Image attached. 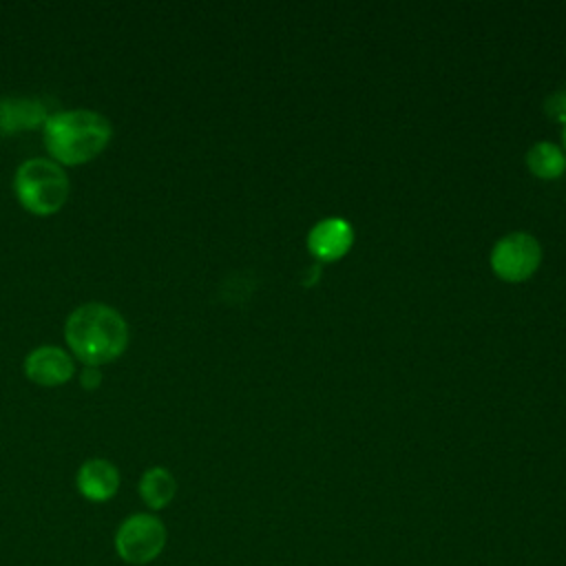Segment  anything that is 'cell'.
Listing matches in <instances>:
<instances>
[{"label":"cell","instance_id":"cell-1","mask_svg":"<svg viewBox=\"0 0 566 566\" xmlns=\"http://www.w3.org/2000/svg\"><path fill=\"white\" fill-rule=\"evenodd\" d=\"M64 340L84 365L99 367L126 352L128 323L106 303H84L66 316Z\"/></svg>","mask_w":566,"mask_h":566},{"label":"cell","instance_id":"cell-2","mask_svg":"<svg viewBox=\"0 0 566 566\" xmlns=\"http://www.w3.org/2000/svg\"><path fill=\"white\" fill-rule=\"evenodd\" d=\"M113 137L106 115L88 108L57 111L46 117L42 139L51 159L60 166H82L95 159Z\"/></svg>","mask_w":566,"mask_h":566},{"label":"cell","instance_id":"cell-3","mask_svg":"<svg viewBox=\"0 0 566 566\" xmlns=\"http://www.w3.org/2000/svg\"><path fill=\"white\" fill-rule=\"evenodd\" d=\"M13 192L24 210L38 217L55 214L69 199L71 181L60 164L46 157L22 161L13 175Z\"/></svg>","mask_w":566,"mask_h":566},{"label":"cell","instance_id":"cell-4","mask_svg":"<svg viewBox=\"0 0 566 566\" xmlns=\"http://www.w3.org/2000/svg\"><path fill=\"white\" fill-rule=\"evenodd\" d=\"M166 542V524L155 513H133L124 517L113 537L117 557L133 566H146L155 562L164 553Z\"/></svg>","mask_w":566,"mask_h":566},{"label":"cell","instance_id":"cell-5","mask_svg":"<svg viewBox=\"0 0 566 566\" xmlns=\"http://www.w3.org/2000/svg\"><path fill=\"white\" fill-rule=\"evenodd\" d=\"M491 270L509 283L526 281L542 263V245L528 232H509L491 250Z\"/></svg>","mask_w":566,"mask_h":566},{"label":"cell","instance_id":"cell-6","mask_svg":"<svg viewBox=\"0 0 566 566\" xmlns=\"http://www.w3.org/2000/svg\"><path fill=\"white\" fill-rule=\"evenodd\" d=\"M75 371L73 358L66 349L55 345H40L24 358V374L31 382L42 387H57L71 380Z\"/></svg>","mask_w":566,"mask_h":566},{"label":"cell","instance_id":"cell-7","mask_svg":"<svg viewBox=\"0 0 566 566\" xmlns=\"http://www.w3.org/2000/svg\"><path fill=\"white\" fill-rule=\"evenodd\" d=\"M119 469L106 458H88L80 464L75 473V486L80 495L95 504L113 500L119 491Z\"/></svg>","mask_w":566,"mask_h":566},{"label":"cell","instance_id":"cell-8","mask_svg":"<svg viewBox=\"0 0 566 566\" xmlns=\"http://www.w3.org/2000/svg\"><path fill=\"white\" fill-rule=\"evenodd\" d=\"M354 243V228L340 217L321 219L307 234V250L318 261H336L349 252Z\"/></svg>","mask_w":566,"mask_h":566},{"label":"cell","instance_id":"cell-9","mask_svg":"<svg viewBox=\"0 0 566 566\" xmlns=\"http://www.w3.org/2000/svg\"><path fill=\"white\" fill-rule=\"evenodd\" d=\"M49 113L35 99H0V133H20L44 126Z\"/></svg>","mask_w":566,"mask_h":566},{"label":"cell","instance_id":"cell-10","mask_svg":"<svg viewBox=\"0 0 566 566\" xmlns=\"http://www.w3.org/2000/svg\"><path fill=\"white\" fill-rule=\"evenodd\" d=\"M137 493L150 511H161L177 495V478L166 467H150L142 473Z\"/></svg>","mask_w":566,"mask_h":566},{"label":"cell","instance_id":"cell-11","mask_svg":"<svg viewBox=\"0 0 566 566\" xmlns=\"http://www.w3.org/2000/svg\"><path fill=\"white\" fill-rule=\"evenodd\" d=\"M526 166L539 179H557L566 170V153L555 142H535L526 153Z\"/></svg>","mask_w":566,"mask_h":566},{"label":"cell","instance_id":"cell-12","mask_svg":"<svg viewBox=\"0 0 566 566\" xmlns=\"http://www.w3.org/2000/svg\"><path fill=\"white\" fill-rule=\"evenodd\" d=\"M544 108H546V113H548L553 119L566 124V86H564L562 91H555V93L546 99Z\"/></svg>","mask_w":566,"mask_h":566},{"label":"cell","instance_id":"cell-13","mask_svg":"<svg viewBox=\"0 0 566 566\" xmlns=\"http://www.w3.org/2000/svg\"><path fill=\"white\" fill-rule=\"evenodd\" d=\"M80 382H82V387H84L86 391L97 389V387L102 385V371H99V367H88V365H84V369L80 371Z\"/></svg>","mask_w":566,"mask_h":566},{"label":"cell","instance_id":"cell-14","mask_svg":"<svg viewBox=\"0 0 566 566\" xmlns=\"http://www.w3.org/2000/svg\"><path fill=\"white\" fill-rule=\"evenodd\" d=\"M562 142H564V153H566V124H564V130H562Z\"/></svg>","mask_w":566,"mask_h":566}]
</instances>
